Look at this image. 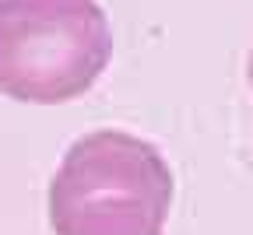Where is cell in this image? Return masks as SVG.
<instances>
[{
  "label": "cell",
  "instance_id": "obj_2",
  "mask_svg": "<svg viewBox=\"0 0 253 235\" xmlns=\"http://www.w3.org/2000/svg\"><path fill=\"white\" fill-rule=\"evenodd\" d=\"M113 60L95 0H0V95L28 106L81 98Z\"/></svg>",
  "mask_w": 253,
  "mask_h": 235
},
{
  "label": "cell",
  "instance_id": "obj_3",
  "mask_svg": "<svg viewBox=\"0 0 253 235\" xmlns=\"http://www.w3.org/2000/svg\"><path fill=\"white\" fill-rule=\"evenodd\" d=\"M246 81H250V88H253V49H250V56H246Z\"/></svg>",
  "mask_w": 253,
  "mask_h": 235
},
{
  "label": "cell",
  "instance_id": "obj_1",
  "mask_svg": "<svg viewBox=\"0 0 253 235\" xmlns=\"http://www.w3.org/2000/svg\"><path fill=\"white\" fill-rule=\"evenodd\" d=\"M172 169L151 141L123 130L78 137L49 179L53 235H162Z\"/></svg>",
  "mask_w": 253,
  "mask_h": 235
}]
</instances>
